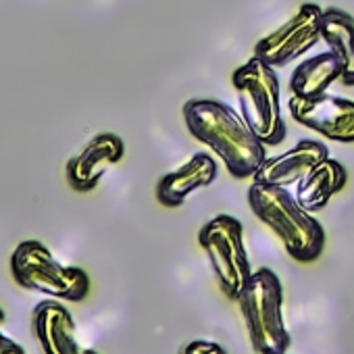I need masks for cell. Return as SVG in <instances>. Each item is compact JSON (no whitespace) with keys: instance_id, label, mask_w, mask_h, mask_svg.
Masks as SVG:
<instances>
[{"instance_id":"6","label":"cell","mask_w":354,"mask_h":354,"mask_svg":"<svg viewBox=\"0 0 354 354\" xmlns=\"http://www.w3.org/2000/svg\"><path fill=\"white\" fill-rule=\"evenodd\" d=\"M198 242L211 261L223 294L232 300H238L254 273L244 246L242 223L232 215H217L203 225Z\"/></svg>"},{"instance_id":"4","label":"cell","mask_w":354,"mask_h":354,"mask_svg":"<svg viewBox=\"0 0 354 354\" xmlns=\"http://www.w3.org/2000/svg\"><path fill=\"white\" fill-rule=\"evenodd\" d=\"M236 302L257 354L288 352L290 333L283 321V286L271 269H257Z\"/></svg>"},{"instance_id":"2","label":"cell","mask_w":354,"mask_h":354,"mask_svg":"<svg viewBox=\"0 0 354 354\" xmlns=\"http://www.w3.org/2000/svg\"><path fill=\"white\" fill-rule=\"evenodd\" d=\"M252 213L279 238L286 252L300 263H313L325 248V230L283 186L252 182L248 188Z\"/></svg>"},{"instance_id":"14","label":"cell","mask_w":354,"mask_h":354,"mask_svg":"<svg viewBox=\"0 0 354 354\" xmlns=\"http://www.w3.org/2000/svg\"><path fill=\"white\" fill-rule=\"evenodd\" d=\"M342 80V63L333 53H319L310 59H304L290 77V92L298 98L321 96Z\"/></svg>"},{"instance_id":"7","label":"cell","mask_w":354,"mask_h":354,"mask_svg":"<svg viewBox=\"0 0 354 354\" xmlns=\"http://www.w3.org/2000/svg\"><path fill=\"white\" fill-rule=\"evenodd\" d=\"M321 24L323 9L315 3H302L294 17L257 42L254 55L271 67H283L319 44Z\"/></svg>"},{"instance_id":"9","label":"cell","mask_w":354,"mask_h":354,"mask_svg":"<svg viewBox=\"0 0 354 354\" xmlns=\"http://www.w3.org/2000/svg\"><path fill=\"white\" fill-rule=\"evenodd\" d=\"M125 154L123 140L115 133L94 136L69 162H67V182L77 192H90L98 186L102 175L119 162Z\"/></svg>"},{"instance_id":"18","label":"cell","mask_w":354,"mask_h":354,"mask_svg":"<svg viewBox=\"0 0 354 354\" xmlns=\"http://www.w3.org/2000/svg\"><path fill=\"white\" fill-rule=\"evenodd\" d=\"M279 354H288V352H279Z\"/></svg>"},{"instance_id":"5","label":"cell","mask_w":354,"mask_h":354,"mask_svg":"<svg viewBox=\"0 0 354 354\" xmlns=\"http://www.w3.org/2000/svg\"><path fill=\"white\" fill-rule=\"evenodd\" d=\"M11 273L19 286L57 300L80 302L90 292L88 273L80 267L61 265L38 240H26L15 248Z\"/></svg>"},{"instance_id":"3","label":"cell","mask_w":354,"mask_h":354,"mask_svg":"<svg viewBox=\"0 0 354 354\" xmlns=\"http://www.w3.org/2000/svg\"><path fill=\"white\" fill-rule=\"evenodd\" d=\"M240 102V115L246 119L257 138L267 146L286 140V121L281 117V88L275 67L252 55L232 75Z\"/></svg>"},{"instance_id":"8","label":"cell","mask_w":354,"mask_h":354,"mask_svg":"<svg viewBox=\"0 0 354 354\" xmlns=\"http://www.w3.org/2000/svg\"><path fill=\"white\" fill-rule=\"evenodd\" d=\"M296 123L335 142H354V102L348 98L321 94L315 98L292 96L288 102Z\"/></svg>"},{"instance_id":"11","label":"cell","mask_w":354,"mask_h":354,"mask_svg":"<svg viewBox=\"0 0 354 354\" xmlns=\"http://www.w3.org/2000/svg\"><path fill=\"white\" fill-rule=\"evenodd\" d=\"M34 333L44 354H98L75 337V321L59 300H44L36 306Z\"/></svg>"},{"instance_id":"16","label":"cell","mask_w":354,"mask_h":354,"mask_svg":"<svg viewBox=\"0 0 354 354\" xmlns=\"http://www.w3.org/2000/svg\"><path fill=\"white\" fill-rule=\"evenodd\" d=\"M180 354H227L217 342H209V339H194L190 344H186V348Z\"/></svg>"},{"instance_id":"13","label":"cell","mask_w":354,"mask_h":354,"mask_svg":"<svg viewBox=\"0 0 354 354\" xmlns=\"http://www.w3.org/2000/svg\"><path fill=\"white\" fill-rule=\"evenodd\" d=\"M348 182V173L342 162L327 156L321 160L302 182L296 184V201L308 213L323 209L337 192L344 190Z\"/></svg>"},{"instance_id":"10","label":"cell","mask_w":354,"mask_h":354,"mask_svg":"<svg viewBox=\"0 0 354 354\" xmlns=\"http://www.w3.org/2000/svg\"><path fill=\"white\" fill-rule=\"evenodd\" d=\"M327 156H329V150L325 144L317 140H302L283 154L267 156L265 162L254 173L252 182H263V184H273V186H283V188L296 186Z\"/></svg>"},{"instance_id":"1","label":"cell","mask_w":354,"mask_h":354,"mask_svg":"<svg viewBox=\"0 0 354 354\" xmlns=\"http://www.w3.org/2000/svg\"><path fill=\"white\" fill-rule=\"evenodd\" d=\"M184 119L188 131L217 152L238 180L254 177L265 162L267 144L257 138L246 119L230 104L213 98H192L184 104Z\"/></svg>"},{"instance_id":"17","label":"cell","mask_w":354,"mask_h":354,"mask_svg":"<svg viewBox=\"0 0 354 354\" xmlns=\"http://www.w3.org/2000/svg\"><path fill=\"white\" fill-rule=\"evenodd\" d=\"M3 323H5V313L0 308V354H26V350L3 331Z\"/></svg>"},{"instance_id":"15","label":"cell","mask_w":354,"mask_h":354,"mask_svg":"<svg viewBox=\"0 0 354 354\" xmlns=\"http://www.w3.org/2000/svg\"><path fill=\"white\" fill-rule=\"evenodd\" d=\"M321 40L342 63V84L354 86V17L342 9L323 11Z\"/></svg>"},{"instance_id":"12","label":"cell","mask_w":354,"mask_h":354,"mask_svg":"<svg viewBox=\"0 0 354 354\" xmlns=\"http://www.w3.org/2000/svg\"><path fill=\"white\" fill-rule=\"evenodd\" d=\"M217 160L207 152H196L186 165L167 173L156 186V201L162 207H180L186 198L217 180Z\"/></svg>"}]
</instances>
